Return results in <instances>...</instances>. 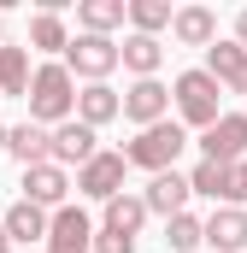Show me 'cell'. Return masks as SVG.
I'll use <instances>...</instances> for the list:
<instances>
[{"label": "cell", "mask_w": 247, "mask_h": 253, "mask_svg": "<svg viewBox=\"0 0 247 253\" xmlns=\"http://www.w3.org/2000/svg\"><path fill=\"white\" fill-rule=\"evenodd\" d=\"M141 224H147V206H141L135 194H112V200H106V224H100V230H118V236H135Z\"/></svg>", "instance_id": "obj_21"}, {"label": "cell", "mask_w": 247, "mask_h": 253, "mask_svg": "<svg viewBox=\"0 0 247 253\" xmlns=\"http://www.w3.org/2000/svg\"><path fill=\"white\" fill-rule=\"evenodd\" d=\"M0 253H12V242H6V230H0Z\"/></svg>", "instance_id": "obj_29"}, {"label": "cell", "mask_w": 247, "mask_h": 253, "mask_svg": "<svg viewBox=\"0 0 247 253\" xmlns=\"http://www.w3.org/2000/svg\"><path fill=\"white\" fill-rule=\"evenodd\" d=\"M77 24H82V36L118 30V24H124V0H82V6H77Z\"/></svg>", "instance_id": "obj_20"}, {"label": "cell", "mask_w": 247, "mask_h": 253, "mask_svg": "<svg viewBox=\"0 0 247 253\" xmlns=\"http://www.w3.org/2000/svg\"><path fill=\"white\" fill-rule=\"evenodd\" d=\"M188 194H206V200H224V206H236V165L200 159V165L188 171Z\"/></svg>", "instance_id": "obj_14"}, {"label": "cell", "mask_w": 247, "mask_h": 253, "mask_svg": "<svg viewBox=\"0 0 247 253\" xmlns=\"http://www.w3.org/2000/svg\"><path fill=\"white\" fill-rule=\"evenodd\" d=\"M171 100H177V112H183V124H194V129H212L218 124V83L206 77V71H183L177 83H171Z\"/></svg>", "instance_id": "obj_3"}, {"label": "cell", "mask_w": 247, "mask_h": 253, "mask_svg": "<svg viewBox=\"0 0 247 253\" xmlns=\"http://www.w3.org/2000/svg\"><path fill=\"white\" fill-rule=\"evenodd\" d=\"M24 100H30V124H41V129L65 124L71 106H77V77H71L65 65H41V71H30Z\"/></svg>", "instance_id": "obj_1"}, {"label": "cell", "mask_w": 247, "mask_h": 253, "mask_svg": "<svg viewBox=\"0 0 247 253\" xmlns=\"http://www.w3.org/2000/svg\"><path fill=\"white\" fill-rule=\"evenodd\" d=\"M118 112L129 118V124L147 129V124H159V118L171 112V88H165L159 77H141L135 88H124V94H118Z\"/></svg>", "instance_id": "obj_6"}, {"label": "cell", "mask_w": 247, "mask_h": 253, "mask_svg": "<svg viewBox=\"0 0 247 253\" xmlns=\"http://www.w3.org/2000/svg\"><path fill=\"white\" fill-rule=\"evenodd\" d=\"M65 189H71V177H65L53 159L24 171V200H30V206H41V212H47V206H65Z\"/></svg>", "instance_id": "obj_13"}, {"label": "cell", "mask_w": 247, "mask_h": 253, "mask_svg": "<svg viewBox=\"0 0 247 253\" xmlns=\"http://www.w3.org/2000/svg\"><path fill=\"white\" fill-rule=\"evenodd\" d=\"M200 147H206V159H218V165L247 159V112H218V124L200 129Z\"/></svg>", "instance_id": "obj_5"}, {"label": "cell", "mask_w": 247, "mask_h": 253, "mask_svg": "<svg viewBox=\"0 0 247 253\" xmlns=\"http://www.w3.org/2000/svg\"><path fill=\"white\" fill-rule=\"evenodd\" d=\"M94 141H100V135H94L88 124H77V118H65V124L53 129V135H47V159H53L59 171H65V165H77V171H82V165H88V159L100 153Z\"/></svg>", "instance_id": "obj_7"}, {"label": "cell", "mask_w": 247, "mask_h": 253, "mask_svg": "<svg viewBox=\"0 0 247 253\" xmlns=\"http://www.w3.org/2000/svg\"><path fill=\"white\" fill-rule=\"evenodd\" d=\"M94 253H135V236H118V230H94Z\"/></svg>", "instance_id": "obj_26"}, {"label": "cell", "mask_w": 247, "mask_h": 253, "mask_svg": "<svg viewBox=\"0 0 247 253\" xmlns=\"http://www.w3.org/2000/svg\"><path fill=\"white\" fill-rule=\"evenodd\" d=\"M247 200V159H236V206Z\"/></svg>", "instance_id": "obj_27"}, {"label": "cell", "mask_w": 247, "mask_h": 253, "mask_svg": "<svg viewBox=\"0 0 247 253\" xmlns=\"http://www.w3.org/2000/svg\"><path fill=\"white\" fill-rule=\"evenodd\" d=\"M124 18L135 24V36H159V30H171V0H129Z\"/></svg>", "instance_id": "obj_22"}, {"label": "cell", "mask_w": 247, "mask_h": 253, "mask_svg": "<svg viewBox=\"0 0 247 253\" xmlns=\"http://www.w3.org/2000/svg\"><path fill=\"white\" fill-rule=\"evenodd\" d=\"M236 42H242V47H247V12H242V18H236Z\"/></svg>", "instance_id": "obj_28"}, {"label": "cell", "mask_w": 247, "mask_h": 253, "mask_svg": "<svg viewBox=\"0 0 247 253\" xmlns=\"http://www.w3.org/2000/svg\"><path fill=\"white\" fill-rule=\"evenodd\" d=\"M141 206H147V212L177 218V212L188 206V177H183V171H159V177L147 183V194H141Z\"/></svg>", "instance_id": "obj_15"}, {"label": "cell", "mask_w": 247, "mask_h": 253, "mask_svg": "<svg viewBox=\"0 0 247 253\" xmlns=\"http://www.w3.org/2000/svg\"><path fill=\"white\" fill-rule=\"evenodd\" d=\"M24 88H30V53L0 47V94H24Z\"/></svg>", "instance_id": "obj_24"}, {"label": "cell", "mask_w": 247, "mask_h": 253, "mask_svg": "<svg viewBox=\"0 0 247 253\" xmlns=\"http://www.w3.org/2000/svg\"><path fill=\"white\" fill-rule=\"evenodd\" d=\"M0 153H6V129H0Z\"/></svg>", "instance_id": "obj_30"}, {"label": "cell", "mask_w": 247, "mask_h": 253, "mask_svg": "<svg viewBox=\"0 0 247 253\" xmlns=\"http://www.w3.org/2000/svg\"><path fill=\"white\" fill-rule=\"evenodd\" d=\"M165 248H177V253L200 248V218H194V212H177V218H165Z\"/></svg>", "instance_id": "obj_25"}, {"label": "cell", "mask_w": 247, "mask_h": 253, "mask_svg": "<svg viewBox=\"0 0 247 253\" xmlns=\"http://www.w3.org/2000/svg\"><path fill=\"white\" fill-rule=\"evenodd\" d=\"M6 153L30 171V165H47V129L41 124H18V129H6Z\"/></svg>", "instance_id": "obj_19"}, {"label": "cell", "mask_w": 247, "mask_h": 253, "mask_svg": "<svg viewBox=\"0 0 247 253\" xmlns=\"http://www.w3.org/2000/svg\"><path fill=\"white\" fill-rule=\"evenodd\" d=\"M0 36H6V18H0Z\"/></svg>", "instance_id": "obj_31"}, {"label": "cell", "mask_w": 247, "mask_h": 253, "mask_svg": "<svg viewBox=\"0 0 247 253\" xmlns=\"http://www.w3.org/2000/svg\"><path fill=\"white\" fill-rule=\"evenodd\" d=\"M206 77H212L218 88L247 94V47L242 42H212V47H206Z\"/></svg>", "instance_id": "obj_10"}, {"label": "cell", "mask_w": 247, "mask_h": 253, "mask_svg": "<svg viewBox=\"0 0 247 253\" xmlns=\"http://www.w3.org/2000/svg\"><path fill=\"white\" fill-rule=\"evenodd\" d=\"M0 230H6V242H47V212L30 206V200H18V206H6Z\"/></svg>", "instance_id": "obj_17"}, {"label": "cell", "mask_w": 247, "mask_h": 253, "mask_svg": "<svg viewBox=\"0 0 247 253\" xmlns=\"http://www.w3.org/2000/svg\"><path fill=\"white\" fill-rule=\"evenodd\" d=\"M77 124H88V129H100V124H112L118 118V94L106 88V83H88V88H77Z\"/></svg>", "instance_id": "obj_16"}, {"label": "cell", "mask_w": 247, "mask_h": 253, "mask_svg": "<svg viewBox=\"0 0 247 253\" xmlns=\"http://www.w3.org/2000/svg\"><path fill=\"white\" fill-rule=\"evenodd\" d=\"M65 71L71 77H88V83H106L118 71V42L112 36H77L65 47Z\"/></svg>", "instance_id": "obj_4"}, {"label": "cell", "mask_w": 247, "mask_h": 253, "mask_svg": "<svg viewBox=\"0 0 247 253\" xmlns=\"http://www.w3.org/2000/svg\"><path fill=\"white\" fill-rule=\"evenodd\" d=\"M171 36L183 47H212L218 42V12L212 6H177L171 12Z\"/></svg>", "instance_id": "obj_12"}, {"label": "cell", "mask_w": 247, "mask_h": 253, "mask_svg": "<svg viewBox=\"0 0 247 253\" xmlns=\"http://www.w3.org/2000/svg\"><path fill=\"white\" fill-rule=\"evenodd\" d=\"M118 65H124V71H135V83H141V77H153V71L165 65V47H159V36H129V42L118 47Z\"/></svg>", "instance_id": "obj_18"}, {"label": "cell", "mask_w": 247, "mask_h": 253, "mask_svg": "<svg viewBox=\"0 0 247 253\" xmlns=\"http://www.w3.org/2000/svg\"><path fill=\"white\" fill-rule=\"evenodd\" d=\"M200 242H212V253H242L247 248V212L242 206H218L200 224Z\"/></svg>", "instance_id": "obj_11"}, {"label": "cell", "mask_w": 247, "mask_h": 253, "mask_svg": "<svg viewBox=\"0 0 247 253\" xmlns=\"http://www.w3.org/2000/svg\"><path fill=\"white\" fill-rule=\"evenodd\" d=\"M30 42H36L41 53H65V47H71V36H65V18L53 12V6L30 18Z\"/></svg>", "instance_id": "obj_23"}, {"label": "cell", "mask_w": 247, "mask_h": 253, "mask_svg": "<svg viewBox=\"0 0 247 253\" xmlns=\"http://www.w3.org/2000/svg\"><path fill=\"white\" fill-rule=\"evenodd\" d=\"M94 248V224L82 206H59L47 218V253H88Z\"/></svg>", "instance_id": "obj_8"}, {"label": "cell", "mask_w": 247, "mask_h": 253, "mask_svg": "<svg viewBox=\"0 0 247 253\" xmlns=\"http://www.w3.org/2000/svg\"><path fill=\"white\" fill-rule=\"evenodd\" d=\"M124 153H94L82 171H77V189L94 194V200H112V194H124Z\"/></svg>", "instance_id": "obj_9"}, {"label": "cell", "mask_w": 247, "mask_h": 253, "mask_svg": "<svg viewBox=\"0 0 247 253\" xmlns=\"http://www.w3.org/2000/svg\"><path fill=\"white\" fill-rule=\"evenodd\" d=\"M188 147L183 124H171V118H159V124H147L129 147H124V165H141V171H177V153Z\"/></svg>", "instance_id": "obj_2"}]
</instances>
